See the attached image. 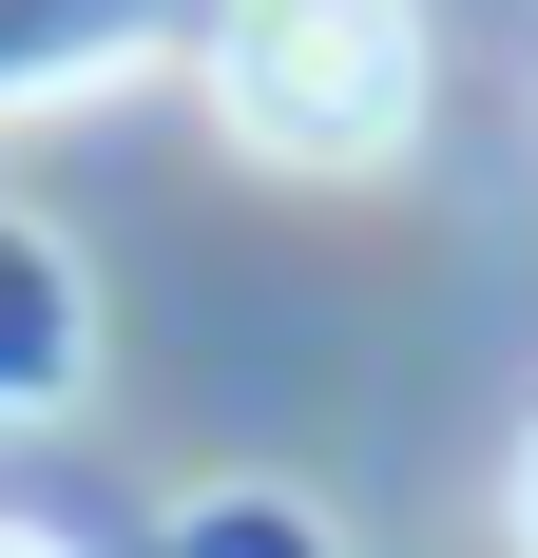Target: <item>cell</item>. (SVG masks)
I'll list each match as a JSON object with an SVG mask.
<instances>
[{
  "label": "cell",
  "mask_w": 538,
  "mask_h": 558,
  "mask_svg": "<svg viewBox=\"0 0 538 558\" xmlns=\"http://www.w3.org/2000/svg\"><path fill=\"white\" fill-rule=\"evenodd\" d=\"M193 77L269 173H384L424 135V0H212Z\"/></svg>",
  "instance_id": "obj_1"
},
{
  "label": "cell",
  "mask_w": 538,
  "mask_h": 558,
  "mask_svg": "<svg viewBox=\"0 0 538 558\" xmlns=\"http://www.w3.org/2000/svg\"><path fill=\"white\" fill-rule=\"evenodd\" d=\"M97 366V308H77V251L0 213V404H58Z\"/></svg>",
  "instance_id": "obj_2"
},
{
  "label": "cell",
  "mask_w": 538,
  "mask_h": 558,
  "mask_svg": "<svg viewBox=\"0 0 538 558\" xmlns=\"http://www.w3.org/2000/svg\"><path fill=\"white\" fill-rule=\"evenodd\" d=\"M135 39H155V0H0V116H20V97H77V77H115Z\"/></svg>",
  "instance_id": "obj_3"
},
{
  "label": "cell",
  "mask_w": 538,
  "mask_h": 558,
  "mask_svg": "<svg viewBox=\"0 0 538 558\" xmlns=\"http://www.w3.org/2000/svg\"><path fill=\"white\" fill-rule=\"evenodd\" d=\"M193 558H327V539H308L289 501H212V520H193Z\"/></svg>",
  "instance_id": "obj_4"
},
{
  "label": "cell",
  "mask_w": 538,
  "mask_h": 558,
  "mask_svg": "<svg viewBox=\"0 0 538 558\" xmlns=\"http://www.w3.org/2000/svg\"><path fill=\"white\" fill-rule=\"evenodd\" d=\"M519 558H538V444H519Z\"/></svg>",
  "instance_id": "obj_5"
},
{
  "label": "cell",
  "mask_w": 538,
  "mask_h": 558,
  "mask_svg": "<svg viewBox=\"0 0 538 558\" xmlns=\"http://www.w3.org/2000/svg\"><path fill=\"white\" fill-rule=\"evenodd\" d=\"M0 558H58V539H39V520H0Z\"/></svg>",
  "instance_id": "obj_6"
}]
</instances>
